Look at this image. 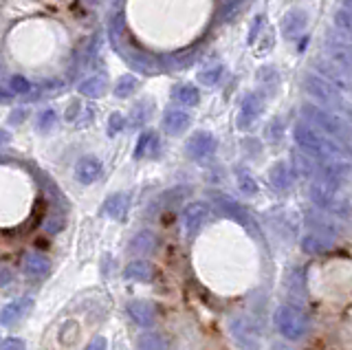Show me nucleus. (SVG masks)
Wrapping results in <instances>:
<instances>
[{
	"instance_id": "f257e3e1",
	"label": "nucleus",
	"mask_w": 352,
	"mask_h": 350,
	"mask_svg": "<svg viewBox=\"0 0 352 350\" xmlns=\"http://www.w3.org/2000/svg\"><path fill=\"white\" fill-rule=\"evenodd\" d=\"M110 45H113L119 56L126 60L128 67L137 69L146 75H154L161 71V62L154 56H150L143 47H139L135 38L128 34L124 14H117L113 18V23H110Z\"/></svg>"
},
{
	"instance_id": "f03ea898",
	"label": "nucleus",
	"mask_w": 352,
	"mask_h": 350,
	"mask_svg": "<svg viewBox=\"0 0 352 350\" xmlns=\"http://www.w3.org/2000/svg\"><path fill=\"white\" fill-rule=\"evenodd\" d=\"M295 144L306 157H311L315 161H335V159H346V152L339 148L328 135H324L322 130H317L308 122H297L293 128Z\"/></svg>"
},
{
	"instance_id": "7ed1b4c3",
	"label": "nucleus",
	"mask_w": 352,
	"mask_h": 350,
	"mask_svg": "<svg viewBox=\"0 0 352 350\" xmlns=\"http://www.w3.org/2000/svg\"><path fill=\"white\" fill-rule=\"evenodd\" d=\"M273 320L280 335L291 339V342H297V339L306 337L308 333V317L291 304H280L278 309H275Z\"/></svg>"
},
{
	"instance_id": "20e7f679",
	"label": "nucleus",
	"mask_w": 352,
	"mask_h": 350,
	"mask_svg": "<svg viewBox=\"0 0 352 350\" xmlns=\"http://www.w3.org/2000/svg\"><path fill=\"white\" fill-rule=\"evenodd\" d=\"M302 117H304V122L315 126L317 130H322V133L328 135V137H335V139H344L346 137L344 122H341L335 113L326 111V108H322V106L304 104L302 106Z\"/></svg>"
},
{
	"instance_id": "39448f33",
	"label": "nucleus",
	"mask_w": 352,
	"mask_h": 350,
	"mask_svg": "<svg viewBox=\"0 0 352 350\" xmlns=\"http://www.w3.org/2000/svg\"><path fill=\"white\" fill-rule=\"evenodd\" d=\"M304 89L317 104H322L326 108H335V111L344 108V97H341V91L335 89L333 84H328L326 80H322L315 73L304 75Z\"/></svg>"
},
{
	"instance_id": "423d86ee",
	"label": "nucleus",
	"mask_w": 352,
	"mask_h": 350,
	"mask_svg": "<svg viewBox=\"0 0 352 350\" xmlns=\"http://www.w3.org/2000/svg\"><path fill=\"white\" fill-rule=\"evenodd\" d=\"M212 205H214V210L220 216L231 218V221H236L238 225L245 227L251 236H258V225L253 223L251 214L238 201L231 199V196H227V194H212Z\"/></svg>"
},
{
	"instance_id": "0eeeda50",
	"label": "nucleus",
	"mask_w": 352,
	"mask_h": 350,
	"mask_svg": "<svg viewBox=\"0 0 352 350\" xmlns=\"http://www.w3.org/2000/svg\"><path fill=\"white\" fill-rule=\"evenodd\" d=\"M229 331H231V337H234V342L242 350H258L260 348V328L251 317H247V315L236 317V320L231 322Z\"/></svg>"
},
{
	"instance_id": "6e6552de",
	"label": "nucleus",
	"mask_w": 352,
	"mask_h": 350,
	"mask_svg": "<svg viewBox=\"0 0 352 350\" xmlns=\"http://www.w3.org/2000/svg\"><path fill=\"white\" fill-rule=\"evenodd\" d=\"M313 67H315L319 78L326 80L328 84H333L335 89L352 91V73L346 71L344 67H339V64H335L333 60H328L326 56H322V58H317L313 62Z\"/></svg>"
},
{
	"instance_id": "1a4fd4ad",
	"label": "nucleus",
	"mask_w": 352,
	"mask_h": 350,
	"mask_svg": "<svg viewBox=\"0 0 352 350\" xmlns=\"http://www.w3.org/2000/svg\"><path fill=\"white\" fill-rule=\"evenodd\" d=\"M308 194H311V201L322 207V210L328 212H344V203L337 199V185H333L326 179H315L311 181V188H308Z\"/></svg>"
},
{
	"instance_id": "9d476101",
	"label": "nucleus",
	"mask_w": 352,
	"mask_h": 350,
	"mask_svg": "<svg viewBox=\"0 0 352 350\" xmlns=\"http://www.w3.org/2000/svg\"><path fill=\"white\" fill-rule=\"evenodd\" d=\"M209 214H212V207L203 201H194L183 210V227L185 234L190 238H196L201 234V229L205 227V223L209 221Z\"/></svg>"
},
{
	"instance_id": "9b49d317",
	"label": "nucleus",
	"mask_w": 352,
	"mask_h": 350,
	"mask_svg": "<svg viewBox=\"0 0 352 350\" xmlns=\"http://www.w3.org/2000/svg\"><path fill=\"white\" fill-rule=\"evenodd\" d=\"M264 111L262 97L258 93H247L242 97L240 104V113H238V128L240 130H251L253 126L258 124V119Z\"/></svg>"
},
{
	"instance_id": "f8f14e48",
	"label": "nucleus",
	"mask_w": 352,
	"mask_h": 350,
	"mask_svg": "<svg viewBox=\"0 0 352 350\" xmlns=\"http://www.w3.org/2000/svg\"><path fill=\"white\" fill-rule=\"evenodd\" d=\"M185 150L194 161H203V159L212 157L216 152V137L212 133H205V130H201V133H194L190 139H187Z\"/></svg>"
},
{
	"instance_id": "ddd939ff",
	"label": "nucleus",
	"mask_w": 352,
	"mask_h": 350,
	"mask_svg": "<svg viewBox=\"0 0 352 350\" xmlns=\"http://www.w3.org/2000/svg\"><path fill=\"white\" fill-rule=\"evenodd\" d=\"M22 271H25V276L31 280H42L49 276L51 260L47 256L38 254V251H29V254H25V258H22Z\"/></svg>"
},
{
	"instance_id": "4468645a",
	"label": "nucleus",
	"mask_w": 352,
	"mask_h": 350,
	"mask_svg": "<svg viewBox=\"0 0 352 350\" xmlns=\"http://www.w3.org/2000/svg\"><path fill=\"white\" fill-rule=\"evenodd\" d=\"M306 25H308L306 12H302V9H291V12H286L282 18V36L286 40L300 38L304 34Z\"/></svg>"
},
{
	"instance_id": "2eb2a0df",
	"label": "nucleus",
	"mask_w": 352,
	"mask_h": 350,
	"mask_svg": "<svg viewBox=\"0 0 352 350\" xmlns=\"http://www.w3.org/2000/svg\"><path fill=\"white\" fill-rule=\"evenodd\" d=\"M201 49H203V45H201V42H196V45L187 47V49H181V51H176V53H172V56H165V58H163V64H165L168 69L183 71V69L190 67L192 62H196V58L201 56Z\"/></svg>"
},
{
	"instance_id": "dca6fc26",
	"label": "nucleus",
	"mask_w": 352,
	"mask_h": 350,
	"mask_svg": "<svg viewBox=\"0 0 352 350\" xmlns=\"http://www.w3.org/2000/svg\"><path fill=\"white\" fill-rule=\"evenodd\" d=\"M102 161L97 157H82L75 166V179L82 185H91L102 177Z\"/></svg>"
},
{
	"instance_id": "f3484780",
	"label": "nucleus",
	"mask_w": 352,
	"mask_h": 350,
	"mask_svg": "<svg viewBox=\"0 0 352 350\" xmlns=\"http://www.w3.org/2000/svg\"><path fill=\"white\" fill-rule=\"evenodd\" d=\"M295 177H297V172L286 161H278L269 170V181H271V185L278 192H286V190H289L291 185H293V181H295Z\"/></svg>"
},
{
	"instance_id": "a211bd4d",
	"label": "nucleus",
	"mask_w": 352,
	"mask_h": 350,
	"mask_svg": "<svg viewBox=\"0 0 352 350\" xmlns=\"http://www.w3.org/2000/svg\"><path fill=\"white\" fill-rule=\"evenodd\" d=\"M324 56L352 73V45H348V42H337V40L326 42Z\"/></svg>"
},
{
	"instance_id": "6ab92c4d",
	"label": "nucleus",
	"mask_w": 352,
	"mask_h": 350,
	"mask_svg": "<svg viewBox=\"0 0 352 350\" xmlns=\"http://www.w3.org/2000/svg\"><path fill=\"white\" fill-rule=\"evenodd\" d=\"M192 124V117L187 115L185 111H179V108H170L163 115V130L168 135H183L187 128Z\"/></svg>"
},
{
	"instance_id": "aec40b11",
	"label": "nucleus",
	"mask_w": 352,
	"mask_h": 350,
	"mask_svg": "<svg viewBox=\"0 0 352 350\" xmlns=\"http://www.w3.org/2000/svg\"><path fill=\"white\" fill-rule=\"evenodd\" d=\"M33 309V300L31 298H18L14 302H9L5 309H3V326H11L31 313Z\"/></svg>"
},
{
	"instance_id": "412c9836",
	"label": "nucleus",
	"mask_w": 352,
	"mask_h": 350,
	"mask_svg": "<svg viewBox=\"0 0 352 350\" xmlns=\"http://www.w3.org/2000/svg\"><path fill=\"white\" fill-rule=\"evenodd\" d=\"M128 210H130L128 194H113V196H108L102 205V214L113 218V221H126Z\"/></svg>"
},
{
	"instance_id": "4be33fe9",
	"label": "nucleus",
	"mask_w": 352,
	"mask_h": 350,
	"mask_svg": "<svg viewBox=\"0 0 352 350\" xmlns=\"http://www.w3.org/2000/svg\"><path fill=\"white\" fill-rule=\"evenodd\" d=\"M128 315L132 317V322L148 328L154 324V317H157V313H154V306L146 300H132L128 304Z\"/></svg>"
},
{
	"instance_id": "5701e85b",
	"label": "nucleus",
	"mask_w": 352,
	"mask_h": 350,
	"mask_svg": "<svg viewBox=\"0 0 352 350\" xmlns=\"http://www.w3.org/2000/svg\"><path fill=\"white\" fill-rule=\"evenodd\" d=\"M330 249H333V238H328V236L311 232L302 238V251L308 256H322V254H328Z\"/></svg>"
},
{
	"instance_id": "b1692460",
	"label": "nucleus",
	"mask_w": 352,
	"mask_h": 350,
	"mask_svg": "<svg viewBox=\"0 0 352 350\" xmlns=\"http://www.w3.org/2000/svg\"><path fill=\"white\" fill-rule=\"evenodd\" d=\"M124 276L128 280H135V282H152L154 276H157V271H154V265L148 260H132L128 262V267L124 269Z\"/></svg>"
},
{
	"instance_id": "393cba45",
	"label": "nucleus",
	"mask_w": 352,
	"mask_h": 350,
	"mask_svg": "<svg viewBox=\"0 0 352 350\" xmlns=\"http://www.w3.org/2000/svg\"><path fill=\"white\" fill-rule=\"evenodd\" d=\"M157 245H159L157 236H154L152 232H148V229H143V232H139L130 238L128 249L132 251V254L146 256V254H152V251H157Z\"/></svg>"
},
{
	"instance_id": "a878e982",
	"label": "nucleus",
	"mask_w": 352,
	"mask_h": 350,
	"mask_svg": "<svg viewBox=\"0 0 352 350\" xmlns=\"http://www.w3.org/2000/svg\"><path fill=\"white\" fill-rule=\"evenodd\" d=\"M106 78H102V75H93V78H86L80 82V86H77V91H80L84 97H91V100H99L104 93H106Z\"/></svg>"
},
{
	"instance_id": "bb28decb",
	"label": "nucleus",
	"mask_w": 352,
	"mask_h": 350,
	"mask_svg": "<svg viewBox=\"0 0 352 350\" xmlns=\"http://www.w3.org/2000/svg\"><path fill=\"white\" fill-rule=\"evenodd\" d=\"M172 97L183 106H196L198 102H201V93H198V89L192 84H179L172 91Z\"/></svg>"
},
{
	"instance_id": "cd10ccee",
	"label": "nucleus",
	"mask_w": 352,
	"mask_h": 350,
	"mask_svg": "<svg viewBox=\"0 0 352 350\" xmlns=\"http://www.w3.org/2000/svg\"><path fill=\"white\" fill-rule=\"evenodd\" d=\"M236 181H238V190L245 196H256L260 192L258 181L253 179V174L247 168H236Z\"/></svg>"
},
{
	"instance_id": "c85d7f7f",
	"label": "nucleus",
	"mask_w": 352,
	"mask_h": 350,
	"mask_svg": "<svg viewBox=\"0 0 352 350\" xmlns=\"http://www.w3.org/2000/svg\"><path fill=\"white\" fill-rule=\"evenodd\" d=\"M306 223L311 225V227H315L317 234L328 236V238H335V225H333V221H328V218H324L322 214L308 212L306 214Z\"/></svg>"
},
{
	"instance_id": "c756f323",
	"label": "nucleus",
	"mask_w": 352,
	"mask_h": 350,
	"mask_svg": "<svg viewBox=\"0 0 352 350\" xmlns=\"http://www.w3.org/2000/svg\"><path fill=\"white\" fill-rule=\"evenodd\" d=\"M137 348L139 350H168V342H165V337L159 333H143L139 335Z\"/></svg>"
},
{
	"instance_id": "7c9ffc66",
	"label": "nucleus",
	"mask_w": 352,
	"mask_h": 350,
	"mask_svg": "<svg viewBox=\"0 0 352 350\" xmlns=\"http://www.w3.org/2000/svg\"><path fill=\"white\" fill-rule=\"evenodd\" d=\"M333 23H335V27H337L339 34L352 42V14L346 12V9L341 7V9H337V12H335Z\"/></svg>"
},
{
	"instance_id": "2f4dec72",
	"label": "nucleus",
	"mask_w": 352,
	"mask_h": 350,
	"mask_svg": "<svg viewBox=\"0 0 352 350\" xmlns=\"http://www.w3.org/2000/svg\"><path fill=\"white\" fill-rule=\"evenodd\" d=\"M137 86H139V82H137L135 75H121L117 86H115V95L119 97V100H126V97H130L137 91Z\"/></svg>"
},
{
	"instance_id": "473e14b6",
	"label": "nucleus",
	"mask_w": 352,
	"mask_h": 350,
	"mask_svg": "<svg viewBox=\"0 0 352 350\" xmlns=\"http://www.w3.org/2000/svg\"><path fill=\"white\" fill-rule=\"evenodd\" d=\"M220 75H223V67H220V64H214V67H207L198 73V82L205 86H214V84H218Z\"/></svg>"
},
{
	"instance_id": "72a5a7b5",
	"label": "nucleus",
	"mask_w": 352,
	"mask_h": 350,
	"mask_svg": "<svg viewBox=\"0 0 352 350\" xmlns=\"http://www.w3.org/2000/svg\"><path fill=\"white\" fill-rule=\"evenodd\" d=\"M157 146V137H154V133H143L139 137V144L135 148V159H143L148 155V148Z\"/></svg>"
},
{
	"instance_id": "f704fd0d",
	"label": "nucleus",
	"mask_w": 352,
	"mask_h": 350,
	"mask_svg": "<svg viewBox=\"0 0 352 350\" xmlns=\"http://www.w3.org/2000/svg\"><path fill=\"white\" fill-rule=\"evenodd\" d=\"M9 91L16 95H27L31 91V82L27 78H22V75H14V78L9 80Z\"/></svg>"
},
{
	"instance_id": "c9c22d12",
	"label": "nucleus",
	"mask_w": 352,
	"mask_h": 350,
	"mask_svg": "<svg viewBox=\"0 0 352 350\" xmlns=\"http://www.w3.org/2000/svg\"><path fill=\"white\" fill-rule=\"evenodd\" d=\"M55 119H58V115H55L53 108H49V111H44V113L40 115V119H38V126H40L42 133H47V130H51V128L55 126Z\"/></svg>"
},
{
	"instance_id": "e433bc0d",
	"label": "nucleus",
	"mask_w": 352,
	"mask_h": 350,
	"mask_svg": "<svg viewBox=\"0 0 352 350\" xmlns=\"http://www.w3.org/2000/svg\"><path fill=\"white\" fill-rule=\"evenodd\" d=\"M124 126H126V117L124 115H121V113L110 115V119H108V133L110 135H117L119 130H124Z\"/></svg>"
},
{
	"instance_id": "4c0bfd02",
	"label": "nucleus",
	"mask_w": 352,
	"mask_h": 350,
	"mask_svg": "<svg viewBox=\"0 0 352 350\" xmlns=\"http://www.w3.org/2000/svg\"><path fill=\"white\" fill-rule=\"evenodd\" d=\"M245 3H247V0H229V5L225 7V12L220 14V16H223L225 20L234 18V14H238V12H240V7L245 5Z\"/></svg>"
},
{
	"instance_id": "58836bf2",
	"label": "nucleus",
	"mask_w": 352,
	"mask_h": 350,
	"mask_svg": "<svg viewBox=\"0 0 352 350\" xmlns=\"http://www.w3.org/2000/svg\"><path fill=\"white\" fill-rule=\"evenodd\" d=\"M3 350H27V346L18 337H7L3 342Z\"/></svg>"
},
{
	"instance_id": "ea45409f",
	"label": "nucleus",
	"mask_w": 352,
	"mask_h": 350,
	"mask_svg": "<svg viewBox=\"0 0 352 350\" xmlns=\"http://www.w3.org/2000/svg\"><path fill=\"white\" fill-rule=\"evenodd\" d=\"M106 337H102V335H97V337H93L91 342H88V346H86V350H106Z\"/></svg>"
},
{
	"instance_id": "a19ab883",
	"label": "nucleus",
	"mask_w": 352,
	"mask_h": 350,
	"mask_svg": "<svg viewBox=\"0 0 352 350\" xmlns=\"http://www.w3.org/2000/svg\"><path fill=\"white\" fill-rule=\"evenodd\" d=\"M269 137H271V141H278V137H282V122L280 119H273V124L269 126Z\"/></svg>"
},
{
	"instance_id": "79ce46f5",
	"label": "nucleus",
	"mask_w": 352,
	"mask_h": 350,
	"mask_svg": "<svg viewBox=\"0 0 352 350\" xmlns=\"http://www.w3.org/2000/svg\"><path fill=\"white\" fill-rule=\"evenodd\" d=\"M341 7H344L346 12H350V14H352V0H341Z\"/></svg>"
},
{
	"instance_id": "37998d69",
	"label": "nucleus",
	"mask_w": 352,
	"mask_h": 350,
	"mask_svg": "<svg viewBox=\"0 0 352 350\" xmlns=\"http://www.w3.org/2000/svg\"><path fill=\"white\" fill-rule=\"evenodd\" d=\"M7 284H9V269L5 267L3 269V287H7Z\"/></svg>"
}]
</instances>
